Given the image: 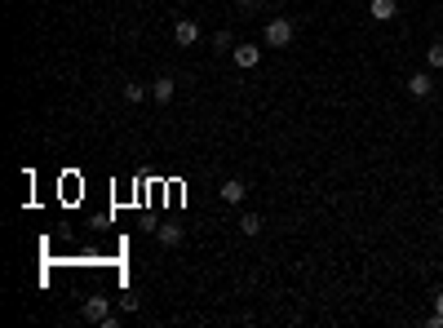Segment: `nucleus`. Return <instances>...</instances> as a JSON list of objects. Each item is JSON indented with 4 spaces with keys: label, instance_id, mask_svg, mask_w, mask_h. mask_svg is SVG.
Here are the masks:
<instances>
[{
    "label": "nucleus",
    "instance_id": "4468645a",
    "mask_svg": "<svg viewBox=\"0 0 443 328\" xmlns=\"http://www.w3.org/2000/svg\"><path fill=\"white\" fill-rule=\"evenodd\" d=\"M240 5H257V0H240Z\"/></svg>",
    "mask_w": 443,
    "mask_h": 328
},
{
    "label": "nucleus",
    "instance_id": "9d476101",
    "mask_svg": "<svg viewBox=\"0 0 443 328\" xmlns=\"http://www.w3.org/2000/svg\"><path fill=\"white\" fill-rule=\"evenodd\" d=\"M262 227H266V222H262L257 213H244V218H240V231H244V236H262Z\"/></svg>",
    "mask_w": 443,
    "mask_h": 328
},
{
    "label": "nucleus",
    "instance_id": "423d86ee",
    "mask_svg": "<svg viewBox=\"0 0 443 328\" xmlns=\"http://www.w3.org/2000/svg\"><path fill=\"white\" fill-rule=\"evenodd\" d=\"M403 89H408L412 98H430V93H435V80H430L426 71H417V76H408V84H403Z\"/></svg>",
    "mask_w": 443,
    "mask_h": 328
},
{
    "label": "nucleus",
    "instance_id": "1a4fd4ad",
    "mask_svg": "<svg viewBox=\"0 0 443 328\" xmlns=\"http://www.w3.org/2000/svg\"><path fill=\"white\" fill-rule=\"evenodd\" d=\"M155 240L164 249H173V244H182V227H173V222H164V227H155Z\"/></svg>",
    "mask_w": 443,
    "mask_h": 328
},
{
    "label": "nucleus",
    "instance_id": "ddd939ff",
    "mask_svg": "<svg viewBox=\"0 0 443 328\" xmlns=\"http://www.w3.org/2000/svg\"><path fill=\"white\" fill-rule=\"evenodd\" d=\"M435 311H443V288H439V297H435Z\"/></svg>",
    "mask_w": 443,
    "mask_h": 328
},
{
    "label": "nucleus",
    "instance_id": "39448f33",
    "mask_svg": "<svg viewBox=\"0 0 443 328\" xmlns=\"http://www.w3.org/2000/svg\"><path fill=\"white\" fill-rule=\"evenodd\" d=\"M218 195H222V200H226V204H240V200H244V195H249V186H244V182H240V177H226V182L218 186Z\"/></svg>",
    "mask_w": 443,
    "mask_h": 328
},
{
    "label": "nucleus",
    "instance_id": "0eeeda50",
    "mask_svg": "<svg viewBox=\"0 0 443 328\" xmlns=\"http://www.w3.org/2000/svg\"><path fill=\"white\" fill-rule=\"evenodd\" d=\"M111 315V306H107V297H89L84 302V320H93V324H102Z\"/></svg>",
    "mask_w": 443,
    "mask_h": 328
},
{
    "label": "nucleus",
    "instance_id": "20e7f679",
    "mask_svg": "<svg viewBox=\"0 0 443 328\" xmlns=\"http://www.w3.org/2000/svg\"><path fill=\"white\" fill-rule=\"evenodd\" d=\"M173 40L177 45H195V40H200V27H195L191 18H177V23H173Z\"/></svg>",
    "mask_w": 443,
    "mask_h": 328
},
{
    "label": "nucleus",
    "instance_id": "f8f14e48",
    "mask_svg": "<svg viewBox=\"0 0 443 328\" xmlns=\"http://www.w3.org/2000/svg\"><path fill=\"white\" fill-rule=\"evenodd\" d=\"M151 89H142V84H125V102H142Z\"/></svg>",
    "mask_w": 443,
    "mask_h": 328
},
{
    "label": "nucleus",
    "instance_id": "9b49d317",
    "mask_svg": "<svg viewBox=\"0 0 443 328\" xmlns=\"http://www.w3.org/2000/svg\"><path fill=\"white\" fill-rule=\"evenodd\" d=\"M426 62H430V67H443V40H435L426 49Z\"/></svg>",
    "mask_w": 443,
    "mask_h": 328
},
{
    "label": "nucleus",
    "instance_id": "f03ea898",
    "mask_svg": "<svg viewBox=\"0 0 443 328\" xmlns=\"http://www.w3.org/2000/svg\"><path fill=\"white\" fill-rule=\"evenodd\" d=\"M231 58H235V67H240V71H253L262 62V49H257V45H240V49H231Z\"/></svg>",
    "mask_w": 443,
    "mask_h": 328
},
{
    "label": "nucleus",
    "instance_id": "7ed1b4c3",
    "mask_svg": "<svg viewBox=\"0 0 443 328\" xmlns=\"http://www.w3.org/2000/svg\"><path fill=\"white\" fill-rule=\"evenodd\" d=\"M399 14V0H368V18L372 23H390Z\"/></svg>",
    "mask_w": 443,
    "mask_h": 328
},
{
    "label": "nucleus",
    "instance_id": "6e6552de",
    "mask_svg": "<svg viewBox=\"0 0 443 328\" xmlns=\"http://www.w3.org/2000/svg\"><path fill=\"white\" fill-rule=\"evenodd\" d=\"M173 89H177V84H173V76H160V80H151V98H155V102H173Z\"/></svg>",
    "mask_w": 443,
    "mask_h": 328
},
{
    "label": "nucleus",
    "instance_id": "f257e3e1",
    "mask_svg": "<svg viewBox=\"0 0 443 328\" xmlns=\"http://www.w3.org/2000/svg\"><path fill=\"white\" fill-rule=\"evenodd\" d=\"M293 36H297V27L288 23V18H270V23H266V45H270V49H288Z\"/></svg>",
    "mask_w": 443,
    "mask_h": 328
}]
</instances>
